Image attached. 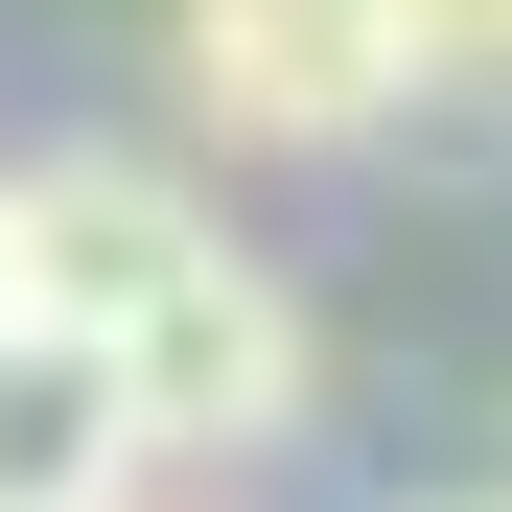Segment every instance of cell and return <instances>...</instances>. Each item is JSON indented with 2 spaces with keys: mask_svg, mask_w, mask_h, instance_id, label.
Segmentation results:
<instances>
[{
  "mask_svg": "<svg viewBox=\"0 0 512 512\" xmlns=\"http://www.w3.org/2000/svg\"><path fill=\"white\" fill-rule=\"evenodd\" d=\"M163 94L233 163H373L396 140V24L373 0H163Z\"/></svg>",
  "mask_w": 512,
  "mask_h": 512,
  "instance_id": "cell-2",
  "label": "cell"
},
{
  "mask_svg": "<svg viewBox=\"0 0 512 512\" xmlns=\"http://www.w3.org/2000/svg\"><path fill=\"white\" fill-rule=\"evenodd\" d=\"M443 512H512V489H443Z\"/></svg>",
  "mask_w": 512,
  "mask_h": 512,
  "instance_id": "cell-7",
  "label": "cell"
},
{
  "mask_svg": "<svg viewBox=\"0 0 512 512\" xmlns=\"http://www.w3.org/2000/svg\"><path fill=\"white\" fill-rule=\"evenodd\" d=\"M140 512H210V489H140Z\"/></svg>",
  "mask_w": 512,
  "mask_h": 512,
  "instance_id": "cell-6",
  "label": "cell"
},
{
  "mask_svg": "<svg viewBox=\"0 0 512 512\" xmlns=\"http://www.w3.org/2000/svg\"><path fill=\"white\" fill-rule=\"evenodd\" d=\"M373 24H396V140L512 163V0H373Z\"/></svg>",
  "mask_w": 512,
  "mask_h": 512,
  "instance_id": "cell-5",
  "label": "cell"
},
{
  "mask_svg": "<svg viewBox=\"0 0 512 512\" xmlns=\"http://www.w3.org/2000/svg\"><path fill=\"white\" fill-rule=\"evenodd\" d=\"M94 373H117V419H140V466H163V489H233L256 443H303L326 326H303V280H280V256L210 210V233L117 303V350H94Z\"/></svg>",
  "mask_w": 512,
  "mask_h": 512,
  "instance_id": "cell-1",
  "label": "cell"
},
{
  "mask_svg": "<svg viewBox=\"0 0 512 512\" xmlns=\"http://www.w3.org/2000/svg\"><path fill=\"white\" fill-rule=\"evenodd\" d=\"M187 233H210V187H187V163H140V140H47V163H0V326L117 350V303H140Z\"/></svg>",
  "mask_w": 512,
  "mask_h": 512,
  "instance_id": "cell-3",
  "label": "cell"
},
{
  "mask_svg": "<svg viewBox=\"0 0 512 512\" xmlns=\"http://www.w3.org/2000/svg\"><path fill=\"white\" fill-rule=\"evenodd\" d=\"M163 466H140V419H117V373L70 350V326H0V512H140Z\"/></svg>",
  "mask_w": 512,
  "mask_h": 512,
  "instance_id": "cell-4",
  "label": "cell"
}]
</instances>
